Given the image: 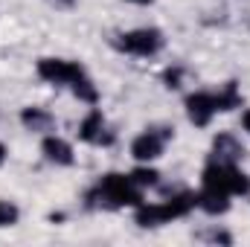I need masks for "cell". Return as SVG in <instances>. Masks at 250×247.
<instances>
[{"label": "cell", "mask_w": 250, "mask_h": 247, "mask_svg": "<svg viewBox=\"0 0 250 247\" xmlns=\"http://www.w3.org/2000/svg\"><path fill=\"white\" fill-rule=\"evenodd\" d=\"M242 125H245V131L250 134V111H245V117H242Z\"/></svg>", "instance_id": "18"}, {"label": "cell", "mask_w": 250, "mask_h": 247, "mask_svg": "<svg viewBox=\"0 0 250 247\" xmlns=\"http://www.w3.org/2000/svg\"><path fill=\"white\" fill-rule=\"evenodd\" d=\"M18 218H21L18 206L9 201H0V227H12V224H18Z\"/></svg>", "instance_id": "16"}, {"label": "cell", "mask_w": 250, "mask_h": 247, "mask_svg": "<svg viewBox=\"0 0 250 247\" xmlns=\"http://www.w3.org/2000/svg\"><path fill=\"white\" fill-rule=\"evenodd\" d=\"M187 114L192 125H209V120L218 114V99L215 93H192L187 99Z\"/></svg>", "instance_id": "7"}, {"label": "cell", "mask_w": 250, "mask_h": 247, "mask_svg": "<svg viewBox=\"0 0 250 247\" xmlns=\"http://www.w3.org/2000/svg\"><path fill=\"white\" fill-rule=\"evenodd\" d=\"M73 93H76V96H79L82 102H90V105H96V99H99L96 87H93V84H90V82H87L84 76H82V79H79V82L73 84Z\"/></svg>", "instance_id": "14"}, {"label": "cell", "mask_w": 250, "mask_h": 247, "mask_svg": "<svg viewBox=\"0 0 250 247\" xmlns=\"http://www.w3.org/2000/svg\"><path fill=\"white\" fill-rule=\"evenodd\" d=\"M242 154H245V148L233 134H218L212 140V160L215 163H236Z\"/></svg>", "instance_id": "9"}, {"label": "cell", "mask_w": 250, "mask_h": 247, "mask_svg": "<svg viewBox=\"0 0 250 247\" xmlns=\"http://www.w3.org/2000/svg\"><path fill=\"white\" fill-rule=\"evenodd\" d=\"M3 163H6V145L0 143V166H3Z\"/></svg>", "instance_id": "19"}, {"label": "cell", "mask_w": 250, "mask_h": 247, "mask_svg": "<svg viewBox=\"0 0 250 247\" xmlns=\"http://www.w3.org/2000/svg\"><path fill=\"white\" fill-rule=\"evenodd\" d=\"M90 201L93 206H105V209H120V206H140L143 204V195H140V186L134 184L128 175H105L96 189L90 192Z\"/></svg>", "instance_id": "1"}, {"label": "cell", "mask_w": 250, "mask_h": 247, "mask_svg": "<svg viewBox=\"0 0 250 247\" xmlns=\"http://www.w3.org/2000/svg\"><path fill=\"white\" fill-rule=\"evenodd\" d=\"M38 76L50 84H76L84 70L76 62H64V59H41L38 62Z\"/></svg>", "instance_id": "5"}, {"label": "cell", "mask_w": 250, "mask_h": 247, "mask_svg": "<svg viewBox=\"0 0 250 247\" xmlns=\"http://www.w3.org/2000/svg\"><path fill=\"white\" fill-rule=\"evenodd\" d=\"M204 186L207 189H218L227 195H248L250 192V178L245 172L236 169V163H209L204 169Z\"/></svg>", "instance_id": "3"}, {"label": "cell", "mask_w": 250, "mask_h": 247, "mask_svg": "<svg viewBox=\"0 0 250 247\" xmlns=\"http://www.w3.org/2000/svg\"><path fill=\"white\" fill-rule=\"evenodd\" d=\"M21 120H23L26 128H32V131H50V125H53V117L47 111H41V108H26L21 114Z\"/></svg>", "instance_id": "12"}, {"label": "cell", "mask_w": 250, "mask_h": 247, "mask_svg": "<svg viewBox=\"0 0 250 247\" xmlns=\"http://www.w3.org/2000/svg\"><path fill=\"white\" fill-rule=\"evenodd\" d=\"M178 79H181V70H169L166 73V84L169 87H178Z\"/></svg>", "instance_id": "17"}, {"label": "cell", "mask_w": 250, "mask_h": 247, "mask_svg": "<svg viewBox=\"0 0 250 247\" xmlns=\"http://www.w3.org/2000/svg\"><path fill=\"white\" fill-rule=\"evenodd\" d=\"M117 47L131 53V56H154L163 47V35L157 29H134V32L120 35Z\"/></svg>", "instance_id": "4"}, {"label": "cell", "mask_w": 250, "mask_h": 247, "mask_svg": "<svg viewBox=\"0 0 250 247\" xmlns=\"http://www.w3.org/2000/svg\"><path fill=\"white\" fill-rule=\"evenodd\" d=\"M79 137H82L84 143H93V145H111V143H114V134L105 128V117H102V111H96V108L84 117V123L79 125Z\"/></svg>", "instance_id": "8"}, {"label": "cell", "mask_w": 250, "mask_h": 247, "mask_svg": "<svg viewBox=\"0 0 250 247\" xmlns=\"http://www.w3.org/2000/svg\"><path fill=\"white\" fill-rule=\"evenodd\" d=\"M172 137V131H163V134H157V131H146V134H140L134 143H131V154H134V160H140V163H148V160H157L160 154H163V143Z\"/></svg>", "instance_id": "6"}, {"label": "cell", "mask_w": 250, "mask_h": 247, "mask_svg": "<svg viewBox=\"0 0 250 247\" xmlns=\"http://www.w3.org/2000/svg\"><path fill=\"white\" fill-rule=\"evenodd\" d=\"M198 206V195H175L172 201H163V204H140L134 218L140 227H157V224H166L172 218H184L189 209Z\"/></svg>", "instance_id": "2"}, {"label": "cell", "mask_w": 250, "mask_h": 247, "mask_svg": "<svg viewBox=\"0 0 250 247\" xmlns=\"http://www.w3.org/2000/svg\"><path fill=\"white\" fill-rule=\"evenodd\" d=\"M41 151H44V157L50 163H59V166H70L73 163V148H70V143L62 140V137H44Z\"/></svg>", "instance_id": "10"}, {"label": "cell", "mask_w": 250, "mask_h": 247, "mask_svg": "<svg viewBox=\"0 0 250 247\" xmlns=\"http://www.w3.org/2000/svg\"><path fill=\"white\" fill-rule=\"evenodd\" d=\"M128 178H131V181H134L137 186H154L160 175H157L154 169H146V166H140V169H134V172H131Z\"/></svg>", "instance_id": "15"}, {"label": "cell", "mask_w": 250, "mask_h": 247, "mask_svg": "<svg viewBox=\"0 0 250 247\" xmlns=\"http://www.w3.org/2000/svg\"><path fill=\"white\" fill-rule=\"evenodd\" d=\"M128 3H140V6H146V3H151V0H128Z\"/></svg>", "instance_id": "20"}, {"label": "cell", "mask_w": 250, "mask_h": 247, "mask_svg": "<svg viewBox=\"0 0 250 247\" xmlns=\"http://www.w3.org/2000/svg\"><path fill=\"white\" fill-rule=\"evenodd\" d=\"M215 99H218V111H230V108H239V105H242V96H239V90H236L233 82H230Z\"/></svg>", "instance_id": "13"}, {"label": "cell", "mask_w": 250, "mask_h": 247, "mask_svg": "<svg viewBox=\"0 0 250 247\" xmlns=\"http://www.w3.org/2000/svg\"><path fill=\"white\" fill-rule=\"evenodd\" d=\"M198 206H201L204 212H209V215H221V212H227V209H230V195H227V192H218V189H207V186H204V192L198 195Z\"/></svg>", "instance_id": "11"}]
</instances>
